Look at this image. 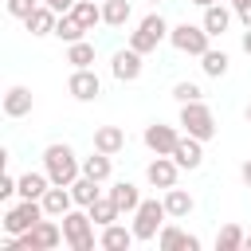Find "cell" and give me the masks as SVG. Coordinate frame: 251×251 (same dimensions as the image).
<instances>
[{"label":"cell","instance_id":"1","mask_svg":"<svg viewBox=\"0 0 251 251\" xmlns=\"http://www.w3.org/2000/svg\"><path fill=\"white\" fill-rule=\"evenodd\" d=\"M59 243H67V239H63V224H55V216H43L31 231L8 235V239H4V251H51V247H59Z\"/></svg>","mask_w":251,"mask_h":251},{"label":"cell","instance_id":"2","mask_svg":"<svg viewBox=\"0 0 251 251\" xmlns=\"http://www.w3.org/2000/svg\"><path fill=\"white\" fill-rule=\"evenodd\" d=\"M43 173L51 176V184H75V180L82 176V161L75 157L71 145L51 141V145L43 149Z\"/></svg>","mask_w":251,"mask_h":251},{"label":"cell","instance_id":"3","mask_svg":"<svg viewBox=\"0 0 251 251\" xmlns=\"http://www.w3.org/2000/svg\"><path fill=\"white\" fill-rule=\"evenodd\" d=\"M94 227H98V224L90 220V212L75 204V208L63 216V239H67V247H71V251H94V243H98V239H94Z\"/></svg>","mask_w":251,"mask_h":251},{"label":"cell","instance_id":"4","mask_svg":"<svg viewBox=\"0 0 251 251\" xmlns=\"http://www.w3.org/2000/svg\"><path fill=\"white\" fill-rule=\"evenodd\" d=\"M180 129H184L188 137L212 141V137H216V118H212V106H204V98L184 102V106H180Z\"/></svg>","mask_w":251,"mask_h":251},{"label":"cell","instance_id":"5","mask_svg":"<svg viewBox=\"0 0 251 251\" xmlns=\"http://www.w3.org/2000/svg\"><path fill=\"white\" fill-rule=\"evenodd\" d=\"M43 216H47V212H43V200H20V204H12V208L4 212L0 227H4V235H24V231H31Z\"/></svg>","mask_w":251,"mask_h":251},{"label":"cell","instance_id":"6","mask_svg":"<svg viewBox=\"0 0 251 251\" xmlns=\"http://www.w3.org/2000/svg\"><path fill=\"white\" fill-rule=\"evenodd\" d=\"M165 220H169V208H165V200H141L137 204V212H133V235L145 243V239H157V231L165 227Z\"/></svg>","mask_w":251,"mask_h":251},{"label":"cell","instance_id":"7","mask_svg":"<svg viewBox=\"0 0 251 251\" xmlns=\"http://www.w3.org/2000/svg\"><path fill=\"white\" fill-rule=\"evenodd\" d=\"M169 24H165V16L161 12H149L141 24H137V31H129V47L133 51H141V55H149V51H157V43L161 39H169Z\"/></svg>","mask_w":251,"mask_h":251},{"label":"cell","instance_id":"8","mask_svg":"<svg viewBox=\"0 0 251 251\" xmlns=\"http://www.w3.org/2000/svg\"><path fill=\"white\" fill-rule=\"evenodd\" d=\"M169 43H173L180 55H196V59H200V55L208 51L212 35L204 31V24H188V20H184V24H176V27L169 31Z\"/></svg>","mask_w":251,"mask_h":251},{"label":"cell","instance_id":"9","mask_svg":"<svg viewBox=\"0 0 251 251\" xmlns=\"http://www.w3.org/2000/svg\"><path fill=\"white\" fill-rule=\"evenodd\" d=\"M67 90H71V98H78V102H94V98L102 94V78H98L90 67H75L71 78H67Z\"/></svg>","mask_w":251,"mask_h":251},{"label":"cell","instance_id":"10","mask_svg":"<svg viewBox=\"0 0 251 251\" xmlns=\"http://www.w3.org/2000/svg\"><path fill=\"white\" fill-rule=\"evenodd\" d=\"M176 176H180V165H176L169 153H157V157L145 165V180H149L153 188H173Z\"/></svg>","mask_w":251,"mask_h":251},{"label":"cell","instance_id":"11","mask_svg":"<svg viewBox=\"0 0 251 251\" xmlns=\"http://www.w3.org/2000/svg\"><path fill=\"white\" fill-rule=\"evenodd\" d=\"M110 75H114L118 82H133V78H141V51H133V47L114 51V59H110Z\"/></svg>","mask_w":251,"mask_h":251},{"label":"cell","instance_id":"12","mask_svg":"<svg viewBox=\"0 0 251 251\" xmlns=\"http://www.w3.org/2000/svg\"><path fill=\"white\" fill-rule=\"evenodd\" d=\"M176 141H180V133H176V126H161V122H153V126H145V145H149V153H169V157H173V149H176Z\"/></svg>","mask_w":251,"mask_h":251},{"label":"cell","instance_id":"13","mask_svg":"<svg viewBox=\"0 0 251 251\" xmlns=\"http://www.w3.org/2000/svg\"><path fill=\"white\" fill-rule=\"evenodd\" d=\"M157 247H161V251H200V239L188 235V231H180L176 224H165V227L157 231Z\"/></svg>","mask_w":251,"mask_h":251},{"label":"cell","instance_id":"14","mask_svg":"<svg viewBox=\"0 0 251 251\" xmlns=\"http://www.w3.org/2000/svg\"><path fill=\"white\" fill-rule=\"evenodd\" d=\"M173 161H176L180 169H200V165H204V141L184 133V137L176 141V149H173Z\"/></svg>","mask_w":251,"mask_h":251},{"label":"cell","instance_id":"15","mask_svg":"<svg viewBox=\"0 0 251 251\" xmlns=\"http://www.w3.org/2000/svg\"><path fill=\"white\" fill-rule=\"evenodd\" d=\"M75 208V196H71V184H51L47 192H43V212L47 216H55V220H63L67 212Z\"/></svg>","mask_w":251,"mask_h":251},{"label":"cell","instance_id":"16","mask_svg":"<svg viewBox=\"0 0 251 251\" xmlns=\"http://www.w3.org/2000/svg\"><path fill=\"white\" fill-rule=\"evenodd\" d=\"M94 149H98V153H110V157L122 153V149H126V129H122V126H98V129H94Z\"/></svg>","mask_w":251,"mask_h":251},{"label":"cell","instance_id":"17","mask_svg":"<svg viewBox=\"0 0 251 251\" xmlns=\"http://www.w3.org/2000/svg\"><path fill=\"white\" fill-rule=\"evenodd\" d=\"M133 227H122V224H110V227H102V235H98V247H106V251H126V247H133Z\"/></svg>","mask_w":251,"mask_h":251},{"label":"cell","instance_id":"18","mask_svg":"<svg viewBox=\"0 0 251 251\" xmlns=\"http://www.w3.org/2000/svg\"><path fill=\"white\" fill-rule=\"evenodd\" d=\"M24 24H27V31H31V35H55L59 12H55V8H47V4H39V8H35L27 20H24Z\"/></svg>","mask_w":251,"mask_h":251},{"label":"cell","instance_id":"19","mask_svg":"<svg viewBox=\"0 0 251 251\" xmlns=\"http://www.w3.org/2000/svg\"><path fill=\"white\" fill-rule=\"evenodd\" d=\"M200 24H204V31H208V35H224V31L231 27V8H224V4L216 0V4H208V8H204V20H200Z\"/></svg>","mask_w":251,"mask_h":251},{"label":"cell","instance_id":"20","mask_svg":"<svg viewBox=\"0 0 251 251\" xmlns=\"http://www.w3.org/2000/svg\"><path fill=\"white\" fill-rule=\"evenodd\" d=\"M86 212H90V220H94L98 227H110V224H118V220H122V208L114 204V196H110V192H106V196H98Z\"/></svg>","mask_w":251,"mask_h":251},{"label":"cell","instance_id":"21","mask_svg":"<svg viewBox=\"0 0 251 251\" xmlns=\"http://www.w3.org/2000/svg\"><path fill=\"white\" fill-rule=\"evenodd\" d=\"M4 114H8V118L31 114V90H27V86H8V94H4Z\"/></svg>","mask_w":251,"mask_h":251},{"label":"cell","instance_id":"22","mask_svg":"<svg viewBox=\"0 0 251 251\" xmlns=\"http://www.w3.org/2000/svg\"><path fill=\"white\" fill-rule=\"evenodd\" d=\"M71 196H75V204H78V208H90V204L102 196V180H94V176H86V173H82V176L71 184Z\"/></svg>","mask_w":251,"mask_h":251},{"label":"cell","instance_id":"23","mask_svg":"<svg viewBox=\"0 0 251 251\" xmlns=\"http://www.w3.org/2000/svg\"><path fill=\"white\" fill-rule=\"evenodd\" d=\"M51 188L47 173H24L20 176V200H43V192Z\"/></svg>","mask_w":251,"mask_h":251},{"label":"cell","instance_id":"24","mask_svg":"<svg viewBox=\"0 0 251 251\" xmlns=\"http://www.w3.org/2000/svg\"><path fill=\"white\" fill-rule=\"evenodd\" d=\"M110 196H114V204L122 208V212H137V204H141V192H137V184H129V180H118L114 188H110Z\"/></svg>","mask_w":251,"mask_h":251},{"label":"cell","instance_id":"25","mask_svg":"<svg viewBox=\"0 0 251 251\" xmlns=\"http://www.w3.org/2000/svg\"><path fill=\"white\" fill-rule=\"evenodd\" d=\"M165 208H169V220H184L192 212V196L173 184V188H165Z\"/></svg>","mask_w":251,"mask_h":251},{"label":"cell","instance_id":"26","mask_svg":"<svg viewBox=\"0 0 251 251\" xmlns=\"http://www.w3.org/2000/svg\"><path fill=\"white\" fill-rule=\"evenodd\" d=\"M129 16H133L129 0H102V24H110V27H126Z\"/></svg>","mask_w":251,"mask_h":251},{"label":"cell","instance_id":"27","mask_svg":"<svg viewBox=\"0 0 251 251\" xmlns=\"http://www.w3.org/2000/svg\"><path fill=\"white\" fill-rule=\"evenodd\" d=\"M82 173L106 184V180H110V173H114V165H110V153H98V149H94L90 157H82Z\"/></svg>","mask_w":251,"mask_h":251},{"label":"cell","instance_id":"28","mask_svg":"<svg viewBox=\"0 0 251 251\" xmlns=\"http://www.w3.org/2000/svg\"><path fill=\"white\" fill-rule=\"evenodd\" d=\"M71 16H75L86 31H94V24H102V4H98V0H75Z\"/></svg>","mask_w":251,"mask_h":251},{"label":"cell","instance_id":"29","mask_svg":"<svg viewBox=\"0 0 251 251\" xmlns=\"http://www.w3.org/2000/svg\"><path fill=\"white\" fill-rule=\"evenodd\" d=\"M55 35H59L63 43H78V39H86V27H82L71 12H63V16H59V24H55Z\"/></svg>","mask_w":251,"mask_h":251},{"label":"cell","instance_id":"30","mask_svg":"<svg viewBox=\"0 0 251 251\" xmlns=\"http://www.w3.org/2000/svg\"><path fill=\"white\" fill-rule=\"evenodd\" d=\"M243 239H247V235H243L239 224H224V227L216 231V251H239Z\"/></svg>","mask_w":251,"mask_h":251},{"label":"cell","instance_id":"31","mask_svg":"<svg viewBox=\"0 0 251 251\" xmlns=\"http://www.w3.org/2000/svg\"><path fill=\"white\" fill-rule=\"evenodd\" d=\"M227 63H231V59H227L224 51H212V47L200 55V67H204V75H208V78H220V75H227Z\"/></svg>","mask_w":251,"mask_h":251},{"label":"cell","instance_id":"32","mask_svg":"<svg viewBox=\"0 0 251 251\" xmlns=\"http://www.w3.org/2000/svg\"><path fill=\"white\" fill-rule=\"evenodd\" d=\"M67 63H71V67H90V63H94V43H86V39L67 43Z\"/></svg>","mask_w":251,"mask_h":251},{"label":"cell","instance_id":"33","mask_svg":"<svg viewBox=\"0 0 251 251\" xmlns=\"http://www.w3.org/2000/svg\"><path fill=\"white\" fill-rule=\"evenodd\" d=\"M43 0H4V8H8V16H16V20H27L35 8H39Z\"/></svg>","mask_w":251,"mask_h":251},{"label":"cell","instance_id":"34","mask_svg":"<svg viewBox=\"0 0 251 251\" xmlns=\"http://www.w3.org/2000/svg\"><path fill=\"white\" fill-rule=\"evenodd\" d=\"M200 94H204V90H200L196 82H176V86H173V98H176L180 106H184V102H196Z\"/></svg>","mask_w":251,"mask_h":251},{"label":"cell","instance_id":"35","mask_svg":"<svg viewBox=\"0 0 251 251\" xmlns=\"http://www.w3.org/2000/svg\"><path fill=\"white\" fill-rule=\"evenodd\" d=\"M43 4H47V8H55V12H59V16H63V12H71V8H75V0H43Z\"/></svg>","mask_w":251,"mask_h":251},{"label":"cell","instance_id":"36","mask_svg":"<svg viewBox=\"0 0 251 251\" xmlns=\"http://www.w3.org/2000/svg\"><path fill=\"white\" fill-rule=\"evenodd\" d=\"M235 16L243 20V27H251V4H243V8H235Z\"/></svg>","mask_w":251,"mask_h":251},{"label":"cell","instance_id":"37","mask_svg":"<svg viewBox=\"0 0 251 251\" xmlns=\"http://www.w3.org/2000/svg\"><path fill=\"white\" fill-rule=\"evenodd\" d=\"M239 176H243V184H247V188H251V157H247V161H243V169H239Z\"/></svg>","mask_w":251,"mask_h":251},{"label":"cell","instance_id":"38","mask_svg":"<svg viewBox=\"0 0 251 251\" xmlns=\"http://www.w3.org/2000/svg\"><path fill=\"white\" fill-rule=\"evenodd\" d=\"M243 51H247V55H251V27H247V31H243Z\"/></svg>","mask_w":251,"mask_h":251},{"label":"cell","instance_id":"39","mask_svg":"<svg viewBox=\"0 0 251 251\" xmlns=\"http://www.w3.org/2000/svg\"><path fill=\"white\" fill-rule=\"evenodd\" d=\"M243 4H251V0H231V8H243Z\"/></svg>","mask_w":251,"mask_h":251},{"label":"cell","instance_id":"40","mask_svg":"<svg viewBox=\"0 0 251 251\" xmlns=\"http://www.w3.org/2000/svg\"><path fill=\"white\" fill-rule=\"evenodd\" d=\"M192 4H200V8H208V4H216V0H192Z\"/></svg>","mask_w":251,"mask_h":251},{"label":"cell","instance_id":"41","mask_svg":"<svg viewBox=\"0 0 251 251\" xmlns=\"http://www.w3.org/2000/svg\"><path fill=\"white\" fill-rule=\"evenodd\" d=\"M243 247H247V251H251V235H247V239H243Z\"/></svg>","mask_w":251,"mask_h":251},{"label":"cell","instance_id":"42","mask_svg":"<svg viewBox=\"0 0 251 251\" xmlns=\"http://www.w3.org/2000/svg\"><path fill=\"white\" fill-rule=\"evenodd\" d=\"M247 122H251V106H247Z\"/></svg>","mask_w":251,"mask_h":251},{"label":"cell","instance_id":"43","mask_svg":"<svg viewBox=\"0 0 251 251\" xmlns=\"http://www.w3.org/2000/svg\"><path fill=\"white\" fill-rule=\"evenodd\" d=\"M153 4H161V0H153Z\"/></svg>","mask_w":251,"mask_h":251}]
</instances>
